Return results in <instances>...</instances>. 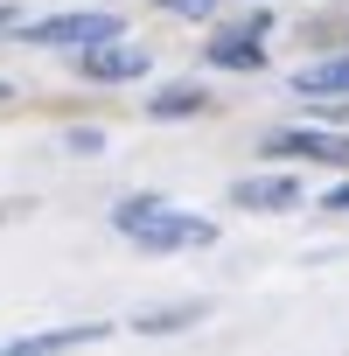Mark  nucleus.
<instances>
[{"instance_id": "nucleus-7", "label": "nucleus", "mask_w": 349, "mask_h": 356, "mask_svg": "<svg viewBox=\"0 0 349 356\" xmlns=\"http://www.w3.org/2000/svg\"><path fill=\"white\" fill-rule=\"evenodd\" d=\"M105 321H84V328H49V335H29V342H0V356H56V349H77V342H98Z\"/></svg>"}, {"instance_id": "nucleus-3", "label": "nucleus", "mask_w": 349, "mask_h": 356, "mask_svg": "<svg viewBox=\"0 0 349 356\" xmlns=\"http://www.w3.org/2000/svg\"><path fill=\"white\" fill-rule=\"evenodd\" d=\"M77 63H84V77H98V84H133V77H147V49H126V42H91V49H77Z\"/></svg>"}, {"instance_id": "nucleus-13", "label": "nucleus", "mask_w": 349, "mask_h": 356, "mask_svg": "<svg viewBox=\"0 0 349 356\" xmlns=\"http://www.w3.org/2000/svg\"><path fill=\"white\" fill-rule=\"evenodd\" d=\"M8 22H15V15H8V8H0V29H8Z\"/></svg>"}, {"instance_id": "nucleus-14", "label": "nucleus", "mask_w": 349, "mask_h": 356, "mask_svg": "<svg viewBox=\"0 0 349 356\" xmlns=\"http://www.w3.org/2000/svg\"><path fill=\"white\" fill-rule=\"evenodd\" d=\"M0 98H8V84H0Z\"/></svg>"}, {"instance_id": "nucleus-8", "label": "nucleus", "mask_w": 349, "mask_h": 356, "mask_svg": "<svg viewBox=\"0 0 349 356\" xmlns=\"http://www.w3.org/2000/svg\"><path fill=\"white\" fill-rule=\"evenodd\" d=\"M293 91H307V98H349V56H328V63H307V70L293 77Z\"/></svg>"}, {"instance_id": "nucleus-12", "label": "nucleus", "mask_w": 349, "mask_h": 356, "mask_svg": "<svg viewBox=\"0 0 349 356\" xmlns=\"http://www.w3.org/2000/svg\"><path fill=\"white\" fill-rule=\"evenodd\" d=\"M328 210H349V182H342V189H335V196H328Z\"/></svg>"}, {"instance_id": "nucleus-2", "label": "nucleus", "mask_w": 349, "mask_h": 356, "mask_svg": "<svg viewBox=\"0 0 349 356\" xmlns=\"http://www.w3.org/2000/svg\"><path fill=\"white\" fill-rule=\"evenodd\" d=\"M22 42H35V49H91V42H119V15H105V8L49 15V22H29Z\"/></svg>"}, {"instance_id": "nucleus-11", "label": "nucleus", "mask_w": 349, "mask_h": 356, "mask_svg": "<svg viewBox=\"0 0 349 356\" xmlns=\"http://www.w3.org/2000/svg\"><path fill=\"white\" fill-rule=\"evenodd\" d=\"M70 147H77V154H98V147H105V133H91V126H77V133H70Z\"/></svg>"}, {"instance_id": "nucleus-9", "label": "nucleus", "mask_w": 349, "mask_h": 356, "mask_svg": "<svg viewBox=\"0 0 349 356\" xmlns=\"http://www.w3.org/2000/svg\"><path fill=\"white\" fill-rule=\"evenodd\" d=\"M147 112H154V119H189V112H203V91H196V84H174V91H161Z\"/></svg>"}, {"instance_id": "nucleus-5", "label": "nucleus", "mask_w": 349, "mask_h": 356, "mask_svg": "<svg viewBox=\"0 0 349 356\" xmlns=\"http://www.w3.org/2000/svg\"><path fill=\"white\" fill-rule=\"evenodd\" d=\"M231 203L238 210H293L300 203V182H293V175H252V182L231 189Z\"/></svg>"}, {"instance_id": "nucleus-4", "label": "nucleus", "mask_w": 349, "mask_h": 356, "mask_svg": "<svg viewBox=\"0 0 349 356\" xmlns=\"http://www.w3.org/2000/svg\"><path fill=\"white\" fill-rule=\"evenodd\" d=\"M266 154H300V161H335V168H349V140L314 133V126H286V133H273Z\"/></svg>"}, {"instance_id": "nucleus-6", "label": "nucleus", "mask_w": 349, "mask_h": 356, "mask_svg": "<svg viewBox=\"0 0 349 356\" xmlns=\"http://www.w3.org/2000/svg\"><path fill=\"white\" fill-rule=\"evenodd\" d=\"M210 63H217V70H259V63H266L259 29H224V35L210 42Z\"/></svg>"}, {"instance_id": "nucleus-10", "label": "nucleus", "mask_w": 349, "mask_h": 356, "mask_svg": "<svg viewBox=\"0 0 349 356\" xmlns=\"http://www.w3.org/2000/svg\"><path fill=\"white\" fill-rule=\"evenodd\" d=\"M161 8H168V15H210L217 0H161Z\"/></svg>"}, {"instance_id": "nucleus-1", "label": "nucleus", "mask_w": 349, "mask_h": 356, "mask_svg": "<svg viewBox=\"0 0 349 356\" xmlns=\"http://www.w3.org/2000/svg\"><path fill=\"white\" fill-rule=\"evenodd\" d=\"M112 231L133 238L140 252H196V245H217V224L210 217H189L174 203H154V196H126L112 210Z\"/></svg>"}]
</instances>
